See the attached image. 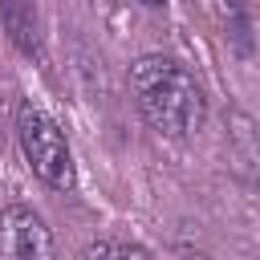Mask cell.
I'll return each mask as SVG.
<instances>
[{"mask_svg": "<svg viewBox=\"0 0 260 260\" xmlns=\"http://www.w3.org/2000/svg\"><path fill=\"white\" fill-rule=\"evenodd\" d=\"M130 89L142 110V118L167 134V138H187L191 130L203 126V89L195 73L162 53H146L130 65Z\"/></svg>", "mask_w": 260, "mask_h": 260, "instance_id": "obj_1", "label": "cell"}, {"mask_svg": "<svg viewBox=\"0 0 260 260\" xmlns=\"http://www.w3.org/2000/svg\"><path fill=\"white\" fill-rule=\"evenodd\" d=\"M16 138L24 150V162L32 167V175L53 187V191H73L77 183V167H73V150L65 130L37 106V102H20L16 110Z\"/></svg>", "mask_w": 260, "mask_h": 260, "instance_id": "obj_2", "label": "cell"}, {"mask_svg": "<svg viewBox=\"0 0 260 260\" xmlns=\"http://www.w3.org/2000/svg\"><path fill=\"white\" fill-rule=\"evenodd\" d=\"M0 256H12V260H49L53 256V236L32 207L8 203L0 211Z\"/></svg>", "mask_w": 260, "mask_h": 260, "instance_id": "obj_3", "label": "cell"}, {"mask_svg": "<svg viewBox=\"0 0 260 260\" xmlns=\"http://www.w3.org/2000/svg\"><path fill=\"white\" fill-rule=\"evenodd\" d=\"M0 24L16 53L41 61L45 57V20L37 0H0Z\"/></svg>", "mask_w": 260, "mask_h": 260, "instance_id": "obj_4", "label": "cell"}, {"mask_svg": "<svg viewBox=\"0 0 260 260\" xmlns=\"http://www.w3.org/2000/svg\"><path fill=\"white\" fill-rule=\"evenodd\" d=\"M81 256H138V260H146L150 252L142 244H130V240H93V244H85Z\"/></svg>", "mask_w": 260, "mask_h": 260, "instance_id": "obj_5", "label": "cell"}, {"mask_svg": "<svg viewBox=\"0 0 260 260\" xmlns=\"http://www.w3.org/2000/svg\"><path fill=\"white\" fill-rule=\"evenodd\" d=\"M142 4H146V8H158V4H167V0H142Z\"/></svg>", "mask_w": 260, "mask_h": 260, "instance_id": "obj_6", "label": "cell"}]
</instances>
